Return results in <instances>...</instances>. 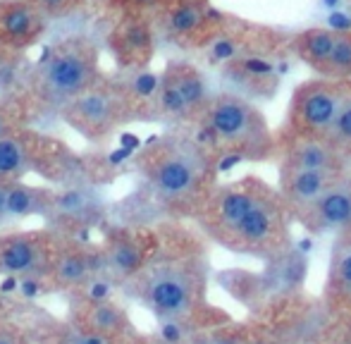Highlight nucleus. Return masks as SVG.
Masks as SVG:
<instances>
[{"label":"nucleus","mask_w":351,"mask_h":344,"mask_svg":"<svg viewBox=\"0 0 351 344\" xmlns=\"http://www.w3.org/2000/svg\"><path fill=\"white\" fill-rule=\"evenodd\" d=\"M215 93L210 91L208 77L201 67L189 60H170L158 77V88L153 103L162 117L175 122L204 120Z\"/></svg>","instance_id":"8"},{"label":"nucleus","mask_w":351,"mask_h":344,"mask_svg":"<svg viewBox=\"0 0 351 344\" xmlns=\"http://www.w3.org/2000/svg\"><path fill=\"white\" fill-rule=\"evenodd\" d=\"M51 213H56L65 223L93 225L101 218V199H98L96 189L72 186L60 194H53Z\"/></svg>","instance_id":"18"},{"label":"nucleus","mask_w":351,"mask_h":344,"mask_svg":"<svg viewBox=\"0 0 351 344\" xmlns=\"http://www.w3.org/2000/svg\"><path fill=\"white\" fill-rule=\"evenodd\" d=\"M196 139L204 146L222 151L241 160H270L278 153V136L273 134L265 115L254 101L237 93H215L199 122Z\"/></svg>","instance_id":"2"},{"label":"nucleus","mask_w":351,"mask_h":344,"mask_svg":"<svg viewBox=\"0 0 351 344\" xmlns=\"http://www.w3.org/2000/svg\"><path fill=\"white\" fill-rule=\"evenodd\" d=\"M289 53L325 79L351 82V29L311 27L294 32Z\"/></svg>","instance_id":"9"},{"label":"nucleus","mask_w":351,"mask_h":344,"mask_svg":"<svg viewBox=\"0 0 351 344\" xmlns=\"http://www.w3.org/2000/svg\"><path fill=\"white\" fill-rule=\"evenodd\" d=\"M0 344H22L17 335H10V332H0Z\"/></svg>","instance_id":"36"},{"label":"nucleus","mask_w":351,"mask_h":344,"mask_svg":"<svg viewBox=\"0 0 351 344\" xmlns=\"http://www.w3.org/2000/svg\"><path fill=\"white\" fill-rule=\"evenodd\" d=\"M294 32H287L270 24L251 22L230 14L222 36L206 51L210 65H227L232 60H270L287 56Z\"/></svg>","instance_id":"7"},{"label":"nucleus","mask_w":351,"mask_h":344,"mask_svg":"<svg viewBox=\"0 0 351 344\" xmlns=\"http://www.w3.org/2000/svg\"><path fill=\"white\" fill-rule=\"evenodd\" d=\"M48 14L29 0H0V51L22 53L43 38Z\"/></svg>","instance_id":"12"},{"label":"nucleus","mask_w":351,"mask_h":344,"mask_svg":"<svg viewBox=\"0 0 351 344\" xmlns=\"http://www.w3.org/2000/svg\"><path fill=\"white\" fill-rule=\"evenodd\" d=\"M19 294L27 299H36L43 294V278L38 275H29V278H19Z\"/></svg>","instance_id":"29"},{"label":"nucleus","mask_w":351,"mask_h":344,"mask_svg":"<svg viewBox=\"0 0 351 344\" xmlns=\"http://www.w3.org/2000/svg\"><path fill=\"white\" fill-rule=\"evenodd\" d=\"M101 82V51L88 36H70L53 46L29 75L32 98L43 110H65Z\"/></svg>","instance_id":"3"},{"label":"nucleus","mask_w":351,"mask_h":344,"mask_svg":"<svg viewBox=\"0 0 351 344\" xmlns=\"http://www.w3.org/2000/svg\"><path fill=\"white\" fill-rule=\"evenodd\" d=\"M136 163L151 191L165 204H206L220 172L213 149L189 136L151 139Z\"/></svg>","instance_id":"1"},{"label":"nucleus","mask_w":351,"mask_h":344,"mask_svg":"<svg viewBox=\"0 0 351 344\" xmlns=\"http://www.w3.org/2000/svg\"><path fill=\"white\" fill-rule=\"evenodd\" d=\"M48 247L41 237L34 234H19L0 242V275H14V278H29V275H46Z\"/></svg>","instance_id":"17"},{"label":"nucleus","mask_w":351,"mask_h":344,"mask_svg":"<svg viewBox=\"0 0 351 344\" xmlns=\"http://www.w3.org/2000/svg\"><path fill=\"white\" fill-rule=\"evenodd\" d=\"M36 165V151L19 132L0 139V182H19Z\"/></svg>","instance_id":"19"},{"label":"nucleus","mask_w":351,"mask_h":344,"mask_svg":"<svg viewBox=\"0 0 351 344\" xmlns=\"http://www.w3.org/2000/svg\"><path fill=\"white\" fill-rule=\"evenodd\" d=\"M58 344H115V340L91 330H72L67 335H62Z\"/></svg>","instance_id":"28"},{"label":"nucleus","mask_w":351,"mask_h":344,"mask_svg":"<svg viewBox=\"0 0 351 344\" xmlns=\"http://www.w3.org/2000/svg\"><path fill=\"white\" fill-rule=\"evenodd\" d=\"M201 344H244V342H241V340H237V337L215 335V337H208V340H204Z\"/></svg>","instance_id":"35"},{"label":"nucleus","mask_w":351,"mask_h":344,"mask_svg":"<svg viewBox=\"0 0 351 344\" xmlns=\"http://www.w3.org/2000/svg\"><path fill=\"white\" fill-rule=\"evenodd\" d=\"M8 189H10V182H0V225L10 223V218H8Z\"/></svg>","instance_id":"33"},{"label":"nucleus","mask_w":351,"mask_h":344,"mask_svg":"<svg viewBox=\"0 0 351 344\" xmlns=\"http://www.w3.org/2000/svg\"><path fill=\"white\" fill-rule=\"evenodd\" d=\"M141 302L162 323L186 316L194 302V278L180 263H160L141 278Z\"/></svg>","instance_id":"10"},{"label":"nucleus","mask_w":351,"mask_h":344,"mask_svg":"<svg viewBox=\"0 0 351 344\" xmlns=\"http://www.w3.org/2000/svg\"><path fill=\"white\" fill-rule=\"evenodd\" d=\"M84 292H86V302H108L112 292V282L103 275H93L86 284H84Z\"/></svg>","instance_id":"27"},{"label":"nucleus","mask_w":351,"mask_h":344,"mask_svg":"<svg viewBox=\"0 0 351 344\" xmlns=\"http://www.w3.org/2000/svg\"><path fill=\"white\" fill-rule=\"evenodd\" d=\"M230 14L210 0H172L156 14L158 36L186 53H206L222 36Z\"/></svg>","instance_id":"5"},{"label":"nucleus","mask_w":351,"mask_h":344,"mask_svg":"<svg viewBox=\"0 0 351 344\" xmlns=\"http://www.w3.org/2000/svg\"><path fill=\"white\" fill-rule=\"evenodd\" d=\"M160 337H162V344H180L182 342V328L177 325V321L162 323Z\"/></svg>","instance_id":"31"},{"label":"nucleus","mask_w":351,"mask_h":344,"mask_svg":"<svg viewBox=\"0 0 351 344\" xmlns=\"http://www.w3.org/2000/svg\"><path fill=\"white\" fill-rule=\"evenodd\" d=\"M12 292H19V278H14V275H3L0 294H12Z\"/></svg>","instance_id":"34"},{"label":"nucleus","mask_w":351,"mask_h":344,"mask_svg":"<svg viewBox=\"0 0 351 344\" xmlns=\"http://www.w3.org/2000/svg\"><path fill=\"white\" fill-rule=\"evenodd\" d=\"M29 3L36 5L48 17H67V14L77 12L82 8L84 0H29Z\"/></svg>","instance_id":"26"},{"label":"nucleus","mask_w":351,"mask_h":344,"mask_svg":"<svg viewBox=\"0 0 351 344\" xmlns=\"http://www.w3.org/2000/svg\"><path fill=\"white\" fill-rule=\"evenodd\" d=\"M141 101L130 84H110V82H98L93 88H88L84 96L62 110L65 122L77 130L86 139H103L112 134L122 122L134 110V103Z\"/></svg>","instance_id":"6"},{"label":"nucleus","mask_w":351,"mask_h":344,"mask_svg":"<svg viewBox=\"0 0 351 344\" xmlns=\"http://www.w3.org/2000/svg\"><path fill=\"white\" fill-rule=\"evenodd\" d=\"M280 170H342L351 163L328 139H296L278 144Z\"/></svg>","instance_id":"16"},{"label":"nucleus","mask_w":351,"mask_h":344,"mask_svg":"<svg viewBox=\"0 0 351 344\" xmlns=\"http://www.w3.org/2000/svg\"><path fill=\"white\" fill-rule=\"evenodd\" d=\"M349 172L342 170H280L278 191L291 215L301 213L320 199L335 182Z\"/></svg>","instance_id":"14"},{"label":"nucleus","mask_w":351,"mask_h":344,"mask_svg":"<svg viewBox=\"0 0 351 344\" xmlns=\"http://www.w3.org/2000/svg\"><path fill=\"white\" fill-rule=\"evenodd\" d=\"M130 325L127 313L122 311L117 304L108 302H88L86 313H84V330L98 332V335L115 337L120 332H125V328Z\"/></svg>","instance_id":"23"},{"label":"nucleus","mask_w":351,"mask_h":344,"mask_svg":"<svg viewBox=\"0 0 351 344\" xmlns=\"http://www.w3.org/2000/svg\"><path fill=\"white\" fill-rule=\"evenodd\" d=\"M14 127H12V115H10V110L5 106H0V139L8 134H12Z\"/></svg>","instance_id":"32"},{"label":"nucleus","mask_w":351,"mask_h":344,"mask_svg":"<svg viewBox=\"0 0 351 344\" xmlns=\"http://www.w3.org/2000/svg\"><path fill=\"white\" fill-rule=\"evenodd\" d=\"M51 270L58 284L77 287V284H86L93 275L103 273V256L86 251H67L53 263Z\"/></svg>","instance_id":"20"},{"label":"nucleus","mask_w":351,"mask_h":344,"mask_svg":"<svg viewBox=\"0 0 351 344\" xmlns=\"http://www.w3.org/2000/svg\"><path fill=\"white\" fill-rule=\"evenodd\" d=\"M308 232H351V172L294 215Z\"/></svg>","instance_id":"13"},{"label":"nucleus","mask_w":351,"mask_h":344,"mask_svg":"<svg viewBox=\"0 0 351 344\" xmlns=\"http://www.w3.org/2000/svg\"><path fill=\"white\" fill-rule=\"evenodd\" d=\"M337 275H339V282L351 289V247H347V251L337 260Z\"/></svg>","instance_id":"30"},{"label":"nucleus","mask_w":351,"mask_h":344,"mask_svg":"<svg viewBox=\"0 0 351 344\" xmlns=\"http://www.w3.org/2000/svg\"><path fill=\"white\" fill-rule=\"evenodd\" d=\"M299 249H301V254H308L311 249H313V242H311V239H304V242H299Z\"/></svg>","instance_id":"37"},{"label":"nucleus","mask_w":351,"mask_h":344,"mask_svg":"<svg viewBox=\"0 0 351 344\" xmlns=\"http://www.w3.org/2000/svg\"><path fill=\"white\" fill-rule=\"evenodd\" d=\"M53 194L41 186H29L22 182H10L8 189V218L22 220L32 215H43L51 210Z\"/></svg>","instance_id":"21"},{"label":"nucleus","mask_w":351,"mask_h":344,"mask_svg":"<svg viewBox=\"0 0 351 344\" xmlns=\"http://www.w3.org/2000/svg\"><path fill=\"white\" fill-rule=\"evenodd\" d=\"M222 82L230 86V93L254 98H275L280 88V75L270 60H232L220 67Z\"/></svg>","instance_id":"15"},{"label":"nucleus","mask_w":351,"mask_h":344,"mask_svg":"<svg viewBox=\"0 0 351 344\" xmlns=\"http://www.w3.org/2000/svg\"><path fill=\"white\" fill-rule=\"evenodd\" d=\"M325 139H328L330 144H332L335 149H337L339 153L351 163V93L347 96V101L342 103V108H339L337 120H335V125L330 127Z\"/></svg>","instance_id":"24"},{"label":"nucleus","mask_w":351,"mask_h":344,"mask_svg":"<svg viewBox=\"0 0 351 344\" xmlns=\"http://www.w3.org/2000/svg\"><path fill=\"white\" fill-rule=\"evenodd\" d=\"M156 19L148 14H122L108 36V48L122 70L143 72L151 65L158 46Z\"/></svg>","instance_id":"11"},{"label":"nucleus","mask_w":351,"mask_h":344,"mask_svg":"<svg viewBox=\"0 0 351 344\" xmlns=\"http://www.w3.org/2000/svg\"><path fill=\"white\" fill-rule=\"evenodd\" d=\"M101 256L103 273H110L115 278H132L143 268V249L134 239H117Z\"/></svg>","instance_id":"22"},{"label":"nucleus","mask_w":351,"mask_h":344,"mask_svg":"<svg viewBox=\"0 0 351 344\" xmlns=\"http://www.w3.org/2000/svg\"><path fill=\"white\" fill-rule=\"evenodd\" d=\"M170 3L172 0H117V5L122 8V14H148L153 19Z\"/></svg>","instance_id":"25"},{"label":"nucleus","mask_w":351,"mask_h":344,"mask_svg":"<svg viewBox=\"0 0 351 344\" xmlns=\"http://www.w3.org/2000/svg\"><path fill=\"white\" fill-rule=\"evenodd\" d=\"M349 93L351 82L325 79V77L301 82L289 98L278 144L296 139H325Z\"/></svg>","instance_id":"4"}]
</instances>
